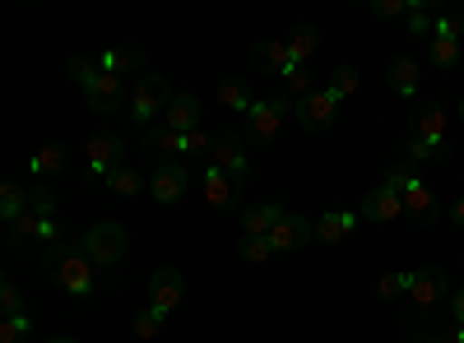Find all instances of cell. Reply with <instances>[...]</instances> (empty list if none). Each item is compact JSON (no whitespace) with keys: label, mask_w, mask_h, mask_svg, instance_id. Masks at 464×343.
Listing matches in <instances>:
<instances>
[{"label":"cell","mask_w":464,"mask_h":343,"mask_svg":"<svg viewBox=\"0 0 464 343\" xmlns=\"http://www.w3.org/2000/svg\"><path fill=\"white\" fill-rule=\"evenodd\" d=\"M237 255L251 260V264H265L269 255H275V246H269V237H242L237 242Z\"/></svg>","instance_id":"obj_34"},{"label":"cell","mask_w":464,"mask_h":343,"mask_svg":"<svg viewBox=\"0 0 464 343\" xmlns=\"http://www.w3.org/2000/svg\"><path fill=\"white\" fill-rule=\"evenodd\" d=\"M413 181H422V176H418V172H413L409 163H400V167H391V172H385V181H381V186H391L395 195H404V190H409Z\"/></svg>","instance_id":"obj_37"},{"label":"cell","mask_w":464,"mask_h":343,"mask_svg":"<svg viewBox=\"0 0 464 343\" xmlns=\"http://www.w3.org/2000/svg\"><path fill=\"white\" fill-rule=\"evenodd\" d=\"M218 102H223L227 111H242V117L251 111V93H246L242 80H223V84H218Z\"/></svg>","instance_id":"obj_27"},{"label":"cell","mask_w":464,"mask_h":343,"mask_svg":"<svg viewBox=\"0 0 464 343\" xmlns=\"http://www.w3.org/2000/svg\"><path fill=\"white\" fill-rule=\"evenodd\" d=\"M409 283H413V274H400V270H391V274H381L376 292H381V301H400V297H409Z\"/></svg>","instance_id":"obj_29"},{"label":"cell","mask_w":464,"mask_h":343,"mask_svg":"<svg viewBox=\"0 0 464 343\" xmlns=\"http://www.w3.org/2000/svg\"><path fill=\"white\" fill-rule=\"evenodd\" d=\"M47 343H74V338H47Z\"/></svg>","instance_id":"obj_49"},{"label":"cell","mask_w":464,"mask_h":343,"mask_svg":"<svg viewBox=\"0 0 464 343\" xmlns=\"http://www.w3.org/2000/svg\"><path fill=\"white\" fill-rule=\"evenodd\" d=\"M163 126H172V130H181V135L200 130V98H196V93H177V98L168 102V111H163Z\"/></svg>","instance_id":"obj_15"},{"label":"cell","mask_w":464,"mask_h":343,"mask_svg":"<svg viewBox=\"0 0 464 343\" xmlns=\"http://www.w3.org/2000/svg\"><path fill=\"white\" fill-rule=\"evenodd\" d=\"M334 117H339V98H334L330 89H316L312 98H302V102H297V126H302V130H312V135L330 130Z\"/></svg>","instance_id":"obj_5"},{"label":"cell","mask_w":464,"mask_h":343,"mask_svg":"<svg viewBox=\"0 0 464 343\" xmlns=\"http://www.w3.org/2000/svg\"><path fill=\"white\" fill-rule=\"evenodd\" d=\"M163 320H168L163 311H153V307H140V311H135V334H140V338H153V334L163 329Z\"/></svg>","instance_id":"obj_35"},{"label":"cell","mask_w":464,"mask_h":343,"mask_svg":"<svg viewBox=\"0 0 464 343\" xmlns=\"http://www.w3.org/2000/svg\"><path fill=\"white\" fill-rule=\"evenodd\" d=\"M459 121H464V98H459Z\"/></svg>","instance_id":"obj_50"},{"label":"cell","mask_w":464,"mask_h":343,"mask_svg":"<svg viewBox=\"0 0 464 343\" xmlns=\"http://www.w3.org/2000/svg\"><path fill=\"white\" fill-rule=\"evenodd\" d=\"M400 343H404V338H400Z\"/></svg>","instance_id":"obj_51"},{"label":"cell","mask_w":464,"mask_h":343,"mask_svg":"<svg viewBox=\"0 0 464 343\" xmlns=\"http://www.w3.org/2000/svg\"><path fill=\"white\" fill-rule=\"evenodd\" d=\"M422 343H446V338H441V334H428V338H422Z\"/></svg>","instance_id":"obj_48"},{"label":"cell","mask_w":464,"mask_h":343,"mask_svg":"<svg viewBox=\"0 0 464 343\" xmlns=\"http://www.w3.org/2000/svg\"><path fill=\"white\" fill-rule=\"evenodd\" d=\"M404 214H409L418 227H432V223H437V214H441L437 190H432L428 181H413V186L404 190Z\"/></svg>","instance_id":"obj_11"},{"label":"cell","mask_w":464,"mask_h":343,"mask_svg":"<svg viewBox=\"0 0 464 343\" xmlns=\"http://www.w3.org/2000/svg\"><path fill=\"white\" fill-rule=\"evenodd\" d=\"M144 139H149V148H159V154H186V135L181 130H172V126H149L144 130Z\"/></svg>","instance_id":"obj_26"},{"label":"cell","mask_w":464,"mask_h":343,"mask_svg":"<svg viewBox=\"0 0 464 343\" xmlns=\"http://www.w3.org/2000/svg\"><path fill=\"white\" fill-rule=\"evenodd\" d=\"M28 205H33V195H28L24 186H14V181L0 186V218H5V227H10V223H19V218L28 214Z\"/></svg>","instance_id":"obj_24"},{"label":"cell","mask_w":464,"mask_h":343,"mask_svg":"<svg viewBox=\"0 0 464 343\" xmlns=\"http://www.w3.org/2000/svg\"><path fill=\"white\" fill-rule=\"evenodd\" d=\"M400 214H404V195H395L391 186L367 190V200H362V218L367 223H395Z\"/></svg>","instance_id":"obj_12"},{"label":"cell","mask_w":464,"mask_h":343,"mask_svg":"<svg viewBox=\"0 0 464 343\" xmlns=\"http://www.w3.org/2000/svg\"><path fill=\"white\" fill-rule=\"evenodd\" d=\"M65 167V144H43L37 154L28 158V172L37 176V181H47V176H56Z\"/></svg>","instance_id":"obj_23"},{"label":"cell","mask_w":464,"mask_h":343,"mask_svg":"<svg viewBox=\"0 0 464 343\" xmlns=\"http://www.w3.org/2000/svg\"><path fill=\"white\" fill-rule=\"evenodd\" d=\"M413 135L428 139V144H437V148H450V139H446V111H441L437 102H422V107L413 111Z\"/></svg>","instance_id":"obj_13"},{"label":"cell","mask_w":464,"mask_h":343,"mask_svg":"<svg viewBox=\"0 0 464 343\" xmlns=\"http://www.w3.org/2000/svg\"><path fill=\"white\" fill-rule=\"evenodd\" d=\"M237 190H242L237 181H232L223 167L209 163V172H205V200H209L214 209H232V205H237Z\"/></svg>","instance_id":"obj_17"},{"label":"cell","mask_w":464,"mask_h":343,"mask_svg":"<svg viewBox=\"0 0 464 343\" xmlns=\"http://www.w3.org/2000/svg\"><path fill=\"white\" fill-rule=\"evenodd\" d=\"M288 111H297L288 98L251 102V111H246V135H251L256 144H275V139H279V126L288 121Z\"/></svg>","instance_id":"obj_4"},{"label":"cell","mask_w":464,"mask_h":343,"mask_svg":"<svg viewBox=\"0 0 464 343\" xmlns=\"http://www.w3.org/2000/svg\"><path fill=\"white\" fill-rule=\"evenodd\" d=\"M450 320H455V325H464V288H459V292H450Z\"/></svg>","instance_id":"obj_45"},{"label":"cell","mask_w":464,"mask_h":343,"mask_svg":"<svg viewBox=\"0 0 464 343\" xmlns=\"http://www.w3.org/2000/svg\"><path fill=\"white\" fill-rule=\"evenodd\" d=\"M242 223H246V237H269V233L284 223V209H279V205H251V209L242 214Z\"/></svg>","instance_id":"obj_21"},{"label":"cell","mask_w":464,"mask_h":343,"mask_svg":"<svg viewBox=\"0 0 464 343\" xmlns=\"http://www.w3.org/2000/svg\"><path fill=\"white\" fill-rule=\"evenodd\" d=\"M65 74H70V80L80 84V89H89V84L98 80V74H102V65H98V56H70Z\"/></svg>","instance_id":"obj_28"},{"label":"cell","mask_w":464,"mask_h":343,"mask_svg":"<svg viewBox=\"0 0 464 343\" xmlns=\"http://www.w3.org/2000/svg\"><path fill=\"white\" fill-rule=\"evenodd\" d=\"M172 98H177V93H172V84L163 80V74H140V84H135V93H130V117L149 130L153 117H163Z\"/></svg>","instance_id":"obj_2"},{"label":"cell","mask_w":464,"mask_h":343,"mask_svg":"<svg viewBox=\"0 0 464 343\" xmlns=\"http://www.w3.org/2000/svg\"><path fill=\"white\" fill-rule=\"evenodd\" d=\"M256 61H260L265 70H275V74H284L288 65H297L293 52H288V37H269V43H260V47H256Z\"/></svg>","instance_id":"obj_25"},{"label":"cell","mask_w":464,"mask_h":343,"mask_svg":"<svg viewBox=\"0 0 464 343\" xmlns=\"http://www.w3.org/2000/svg\"><path fill=\"white\" fill-rule=\"evenodd\" d=\"M209 148H214V135H205V130L186 135V154H209Z\"/></svg>","instance_id":"obj_44"},{"label":"cell","mask_w":464,"mask_h":343,"mask_svg":"<svg viewBox=\"0 0 464 343\" xmlns=\"http://www.w3.org/2000/svg\"><path fill=\"white\" fill-rule=\"evenodd\" d=\"M418 80H422V74H418V61H413V56H395V61H391L385 84H391L400 98H413V93H418Z\"/></svg>","instance_id":"obj_19"},{"label":"cell","mask_w":464,"mask_h":343,"mask_svg":"<svg viewBox=\"0 0 464 343\" xmlns=\"http://www.w3.org/2000/svg\"><path fill=\"white\" fill-rule=\"evenodd\" d=\"M43 264H47L52 283H61L65 292H74V297H93L98 292V264L84 255V246L56 242V246L43 251Z\"/></svg>","instance_id":"obj_1"},{"label":"cell","mask_w":464,"mask_h":343,"mask_svg":"<svg viewBox=\"0 0 464 343\" xmlns=\"http://www.w3.org/2000/svg\"><path fill=\"white\" fill-rule=\"evenodd\" d=\"M409 33H418V37H432V33H437V14L428 10V0H413V14H409Z\"/></svg>","instance_id":"obj_32"},{"label":"cell","mask_w":464,"mask_h":343,"mask_svg":"<svg viewBox=\"0 0 464 343\" xmlns=\"http://www.w3.org/2000/svg\"><path fill=\"white\" fill-rule=\"evenodd\" d=\"M312 237H316V223H306L302 214H284V223L269 233V246H275V255L279 251H302Z\"/></svg>","instance_id":"obj_10"},{"label":"cell","mask_w":464,"mask_h":343,"mask_svg":"<svg viewBox=\"0 0 464 343\" xmlns=\"http://www.w3.org/2000/svg\"><path fill=\"white\" fill-rule=\"evenodd\" d=\"M116 167H126V139L121 135H93L89 139V172L107 181Z\"/></svg>","instance_id":"obj_7"},{"label":"cell","mask_w":464,"mask_h":343,"mask_svg":"<svg viewBox=\"0 0 464 343\" xmlns=\"http://www.w3.org/2000/svg\"><path fill=\"white\" fill-rule=\"evenodd\" d=\"M450 223H455V227H464V200H455V205H450Z\"/></svg>","instance_id":"obj_46"},{"label":"cell","mask_w":464,"mask_h":343,"mask_svg":"<svg viewBox=\"0 0 464 343\" xmlns=\"http://www.w3.org/2000/svg\"><path fill=\"white\" fill-rule=\"evenodd\" d=\"M214 167H223L237 186H246V176H251V163H246V154H242V139L237 135H214Z\"/></svg>","instance_id":"obj_9"},{"label":"cell","mask_w":464,"mask_h":343,"mask_svg":"<svg viewBox=\"0 0 464 343\" xmlns=\"http://www.w3.org/2000/svg\"><path fill=\"white\" fill-rule=\"evenodd\" d=\"M288 52H293L297 65H312V56L321 52V33H316V24H297V28L288 33Z\"/></svg>","instance_id":"obj_22"},{"label":"cell","mask_w":464,"mask_h":343,"mask_svg":"<svg viewBox=\"0 0 464 343\" xmlns=\"http://www.w3.org/2000/svg\"><path fill=\"white\" fill-rule=\"evenodd\" d=\"M153 200L159 205H177L181 195H186V167L181 163H163L159 172H153Z\"/></svg>","instance_id":"obj_16"},{"label":"cell","mask_w":464,"mask_h":343,"mask_svg":"<svg viewBox=\"0 0 464 343\" xmlns=\"http://www.w3.org/2000/svg\"><path fill=\"white\" fill-rule=\"evenodd\" d=\"M330 93H334L339 102L353 98V93H358V70H353V65H339V70L330 74Z\"/></svg>","instance_id":"obj_31"},{"label":"cell","mask_w":464,"mask_h":343,"mask_svg":"<svg viewBox=\"0 0 464 343\" xmlns=\"http://www.w3.org/2000/svg\"><path fill=\"white\" fill-rule=\"evenodd\" d=\"M181 297H186V279L177 270H153V279H149V307L153 311L172 316L181 307Z\"/></svg>","instance_id":"obj_8"},{"label":"cell","mask_w":464,"mask_h":343,"mask_svg":"<svg viewBox=\"0 0 464 343\" xmlns=\"http://www.w3.org/2000/svg\"><path fill=\"white\" fill-rule=\"evenodd\" d=\"M84 255L93 260V264H102V270H111V264H121V255H126V227L121 223H93L89 233H84Z\"/></svg>","instance_id":"obj_3"},{"label":"cell","mask_w":464,"mask_h":343,"mask_svg":"<svg viewBox=\"0 0 464 343\" xmlns=\"http://www.w3.org/2000/svg\"><path fill=\"white\" fill-rule=\"evenodd\" d=\"M28 334H33L28 311H24V316H5V325H0V343H19V338H28Z\"/></svg>","instance_id":"obj_38"},{"label":"cell","mask_w":464,"mask_h":343,"mask_svg":"<svg viewBox=\"0 0 464 343\" xmlns=\"http://www.w3.org/2000/svg\"><path fill=\"white\" fill-rule=\"evenodd\" d=\"M358 223H362V214H353V209H334V214H325V218L316 223V237H321V242H343Z\"/></svg>","instance_id":"obj_20"},{"label":"cell","mask_w":464,"mask_h":343,"mask_svg":"<svg viewBox=\"0 0 464 343\" xmlns=\"http://www.w3.org/2000/svg\"><path fill=\"white\" fill-rule=\"evenodd\" d=\"M372 14H376V19H400V14H413V0H372Z\"/></svg>","instance_id":"obj_41"},{"label":"cell","mask_w":464,"mask_h":343,"mask_svg":"<svg viewBox=\"0 0 464 343\" xmlns=\"http://www.w3.org/2000/svg\"><path fill=\"white\" fill-rule=\"evenodd\" d=\"M0 311H5V316H24V297H19V288L10 279L0 283Z\"/></svg>","instance_id":"obj_42"},{"label":"cell","mask_w":464,"mask_h":343,"mask_svg":"<svg viewBox=\"0 0 464 343\" xmlns=\"http://www.w3.org/2000/svg\"><path fill=\"white\" fill-rule=\"evenodd\" d=\"M284 84H288L293 98H312V70H306V65H288L284 70Z\"/></svg>","instance_id":"obj_33"},{"label":"cell","mask_w":464,"mask_h":343,"mask_svg":"<svg viewBox=\"0 0 464 343\" xmlns=\"http://www.w3.org/2000/svg\"><path fill=\"white\" fill-rule=\"evenodd\" d=\"M107 186L116 190V195H140V176H135L130 167H116V172L107 176Z\"/></svg>","instance_id":"obj_40"},{"label":"cell","mask_w":464,"mask_h":343,"mask_svg":"<svg viewBox=\"0 0 464 343\" xmlns=\"http://www.w3.org/2000/svg\"><path fill=\"white\" fill-rule=\"evenodd\" d=\"M441 338H446V343H464V325H455V329H450V334H441Z\"/></svg>","instance_id":"obj_47"},{"label":"cell","mask_w":464,"mask_h":343,"mask_svg":"<svg viewBox=\"0 0 464 343\" xmlns=\"http://www.w3.org/2000/svg\"><path fill=\"white\" fill-rule=\"evenodd\" d=\"M84 93H89V107H93V111H116V107H121V98H126V80H121V74H107V70H102Z\"/></svg>","instance_id":"obj_14"},{"label":"cell","mask_w":464,"mask_h":343,"mask_svg":"<svg viewBox=\"0 0 464 343\" xmlns=\"http://www.w3.org/2000/svg\"><path fill=\"white\" fill-rule=\"evenodd\" d=\"M432 37H450V43H459V37H464V10L437 14V33H432Z\"/></svg>","instance_id":"obj_39"},{"label":"cell","mask_w":464,"mask_h":343,"mask_svg":"<svg viewBox=\"0 0 464 343\" xmlns=\"http://www.w3.org/2000/svg\"><path fill=\"white\" fill-rule=\"evenodd\" d=\"M432 158H450V148H437V144H428V139H409V163H432Z\"/></svg>","instance_id":"obj_36"},{"label":"cell","mask_w":464,"mask_h":343,"mask_svg":"<svg viewBox=\"0 0 464 343\" xmlns=\"http://www.w3.org/2000/svg\"><path fill=\"white\" fill-rule=\"evenodd\" d=\"M28 209L43 214V218H56V195H52V190H33V205Z\"/></svg>","instance_id":"obj_43"},{"label":"cell","mask_w":464,"mask_h":343,"mask_svg":"<svg viewBox=\"0 0 464 343\" xmlns=\"http://www.w3.org/2000/svg\"><path fill=\"white\" fill-rule=\"evenodd\" d=\"M432 65L437 70H455L459 65V43H450V37H432Z\"/></svg>","instance_id":"obj_30"},{"label":"cell","mask_w":464,"mask_h":343,"mask_svg":"<svg viewBox=\"0 0 464 343\" xmlns=\"http://www.w3.org/2000/svg\"><path fill=\"white\" fill-rule=\"evenodd\" d=\"M98 65L107 70V74H135V70H144V52H135V47H107V52H98Z\"/></svg>","instance_id":"obj_18"},{"label":"cell","mask_w":464,"mask_h":343,"mask_svg":"<svg viewBox=\"0 0 464 343\" xmlns=\"http://www.w3.org/2000/svg\"><path fill=\"white\" fill-rule=\"evenodd\" d=\"M441 297H446V270H441V264H422V270H413L409 301H413L418 311H432V307H441Z\"/></svg>","instance_id":"obj_6"}]
</instances>
